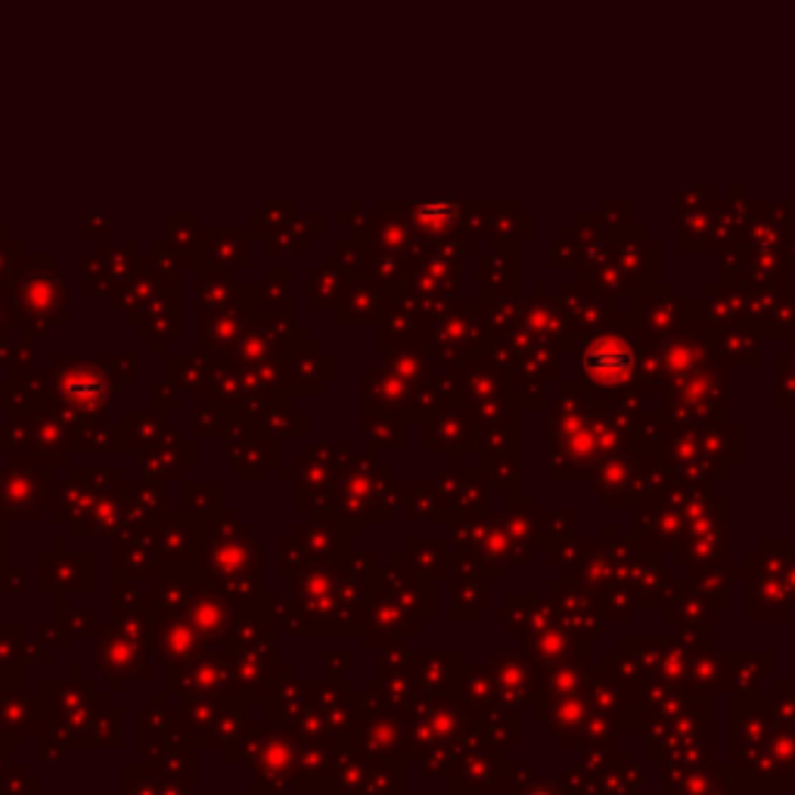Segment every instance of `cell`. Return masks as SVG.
I'll return each mask as SVG.
<instances>
[{
	"instance_id": "cell-1",
	"label": "cell",
	"mask_w": 795,
	"mask_h": 795,
	"mask_svg": "<svg viewBox=\"0 0 795 795\" xmlns=\"http://www.w3.org/2000/svg\"><path fill=\"white\" fill-rule=\"evenodd\" d=\"M584 370L600 382L622 380L631 370V351L618 343H596L584 355Z\"/></svg>"
}]
</instances>
